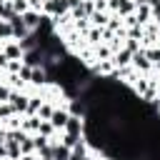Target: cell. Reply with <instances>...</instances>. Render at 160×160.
Here are the masks:
<instances>
[{
  "mask_svg": "<svg viewBox=\"0 0 160 160\" xmlns=\"http://www.w3.org/2000/svg\"><path fill=\"white\" fill-rule=\"evenodd\" d=\"M50 118H52V128H65V122H68V115L65 112H52Z\"/></svg>",
  "mask_w": 160,
  "mask_h": 160,
  "instance_id": "1",
  "label": "cell"
},
{
  "mask_svg": "<svg viewBox=\"0 0 160 160\" xmlns=\"http://www.w3.org/2000/svg\"><path fill=\"white\" fill-rule=\"evenodd\" d=\"M52 155H55V160H68V158H70L68 145H65V148H55V150H52Z\"/></svg>",
  "mask_w": 160,
  "mask_h": 160,
  "instance_id": "2",
  "label": "cell"
},
{
  "mask_svg": "<svg viewBox=\"0 0 160 160\" xmlns=\"http://www.w3.org/2000/svg\"><path fill=\"white\" fill-rule=\"evenodd\" d=\"M0 35H12V25L10 22H0Z\"/></svg>",
  "mask_w": 160,
  "mask_h": 160,
  "instance_id": "3",
  "label": "cell"
},
{
  "mask_svg": "<svg viewBox=\"0 0 160 160\" xmlns=\"http://www.w3.org/2000/svg\"><path fill=\"white\" fill-rule=\"evenodd\" d=\"M30 78H32V82H42V80H45V72H42V70H35Z\"/></svg>",
  "mask_w": 160,
  "mask_h": 160,
  "instance_id": "4",
  "label": "cell"
},
{
  "mask_svg": "<svg viewBox=\"0 0 160 160\" xmlns=\"http://www.w3.org/2000/svg\"><path fill=\"white\" fill-rule=\"evenodd\" d=\"M5 55H10V58H18V55H20V48H15V45H10V48L5 50Z\"/></svg>",
  "mask_w": 160,
  "mask_h": 160,
  "instance_id": "5",
  "label": "cell"
},
{
  "mask_svg": "<svg viewBox=\"0 0 160 160\" xmlns=\"http://www.w3.org/2000/svg\"><path fill=\"white\" fill-rule=\"evenodd\" d=\"M40 115H42V118H50V115H52V110L45 105V108H40Z\"/></svg>",
  "mask_w": 160,
  "mask_h": 160,
  "instance_id": "6",
  "label": "cell"
},
{
  "mask_svg": "<svg viewBox=\"0 0 160 160\" xmlns=\"http://www.w3.org/2000/svg\"><path fill=\"white\" fill-rule=\"evenodd\" d=\"M22 160H35V158H30V155H25V158H22Z\"/></svg>",
  "mask_w": 160,
  "mask_h": 160,
  "instance_id": "7",
  "label": "cell"
}]
</instances>
